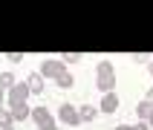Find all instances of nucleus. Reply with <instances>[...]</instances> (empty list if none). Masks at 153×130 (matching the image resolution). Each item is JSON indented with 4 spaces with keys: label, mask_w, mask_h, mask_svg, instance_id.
<instances>
[{
    "label": "nucleus",
    "mask_w": 153,
    "mask_h": 130,
    "mask_svg": "<svg viewBox=\"0 0 153 130\" xmlns=\"http://www.w3.org/2000/svg\"><path fill=\"white\" fill-rule=\"evenodd\" d=\"M147 124H153V113H150V119H147Z\"/></svg>",
    "instance_id": "22"
},
{
    "label": "nucleus",
    "mask_w": 153,
    "mask_h": 130,
    "mask_svg": "<svg viewBox=\"0 0 153 130\" xmlns=\"http://www.w3.org/2000/svg\"><path fill=\"white\" fill-rule=\"evenodd\" d=\"M55 84H58L61 90H72V84H75V78L69 75V72H64L61 78H55Z\"/></svg>",
    "instance_id": "12"
},
{
    "label": "nucleus",
    "mask_w": 153,
    "mask_h": 130,
    "mask_svg": "<svg viewBox=\"0 0 153 130\" xmlns=\"http://www.w3.org/2000/svg\"><path fill=\"white\" fill-rule=\"evenodd\" d=\"M95 87L101 93H113L116 90V67L110 61H98V67H95Z\"/></svg>",
    "instance_id": "1"
},
{
    "label": "nucleus",
    "mask_w": 153,
    "mask_h": 130,
    "mask_svg": "<svg viewBox=\"0 0 153 130\" xmlns=\"http://www.w3.org/2000/svg\"><path fill=\"white\" fill-rule=\"evenodd\" d=\"M58 121H61V124H67V127H75V124H81V119H78V107H72V104H61Z\"/></svg>",
    "instance_id": "5"
},
{
    "label": "nucleus",
    "mask_w": 153,
    "mask_h": 130,
    "mask_svg": "<svg viewBox=\"0 0 153 130\" xmlns=\"http://www.w3.org/2000/svg\"><path fill=\"white\" fill-rule=\"evenodd\" d=\"M116 130H130V124H119V127H116Z\"/></svg>",
    "instance_id": "19"
},
{
    "label": "nucleus",
    "mask_w": 153,
    "mask_h": 130,
    "mask_svg": "<svg viewBox=\"0 0 153 130\" xmlns=\"http://www.w3.org/2000/svg\"><path fill=\"white\" fill-rule=\"evenodd\" d=\"M29 116H32V107H29V104H26V107H17V110H12V119H15V121H26Z\"/></svg>",
    "instance_id": "11"
},
{
    "label": "nucleus",
    "mask_w": 153,
    "mask_h": 130,
    "mask_svg": "<svg viewBox=\"0 0 153 130\" xmlns=\"http://www.w3.org/2000/svg\"><path fill=\"white\" fill-rule=\"evenodd\" d=\"M55 130H58V127H55Z\"/></svg>",
    "instance_id": "24"
},
{
    "label": "nucleus",
    "mask_w": 153,
    "mask_h": 130,
    "mask_svg": "<svg viewBox=\"0 0 153 130\" xmlns=\"http://www.w3.org/2000/svg\"><path fill=\"white\" fill-rule=\"evenodd\" d=\"M29 90H26L23 81H17L12 90H6V101H9V110H17V107H26V98H29Z\"/></svg>",
    "instance_id": "2"
},
{
    "label": "nucleus",
    "mask_w": 153,
    "mask_h": 130,
    "mask_svg": "<svg viewBox=\"0 0 153 130\" xmlns=\"http://www.w3.org/2000/svg\"><path fill=\"white\" fill-rule=\"evenodd\" d=\"M98 110H101V113H116V110H119V95H116V90L101 95V104H98Z\"/></svg>",
    "instance_id": "7"
},
{
    "label": "nucleus",
    "mask_w": 153,
    "mask_h": 130,
    "mask_svg": "<svg viewBox=\"0 0 153 130\" xmlns=\"http://www.w3.org/2000/svg\"><path fill=\"white\" fill-rule=\"evenodd\" d=\"M23 84H26V90H29L32 95H41L43 93V75H41V72H29Z\"/></svg>",
    "instance_id": "6"
},
{
    "label": "nucleus",
    "mask_w": 153,
    "mask_h": 130,
    "mask_svg": "<svg viewBox=\"0 0 153 130\" xmlns=\"http://www.w3.org/2000/svg\"><path fill=\"white\" fill-rule=\"evenodd\" d=\"M67 72V64L61 58H43V64H41V75L43 78H61Z\"/></svg>",
    "instance_id": "4"
},
{
    "label": "nucleus",
    "mask_w": 153,
    "mask_h": 130,
    "mask_svg": "<svg viewBox=\"0 0 153 130\" xmlns=\"http://www.w3.org/2000/svg\"><path fill=\"white\" fill-rule=\"evenodd\" d=\"M3 98H6V93H3V90H0V104H3ZM0 110H3V107H0Z\"/></svg>",
    "instance_id": "21"
},
{
    "label": "nucleus",
    "mask_w": 153,
    "mask_h": 130,
    "mask_svg": "<svg viewBox=\"0 0 153 130\" xmlns=\"http://www.w3.org/2000/svg\"><path fill=\"white\" fill-rule=\"evenodd\" d=\"M95 116H98V107H93V104H84V107H78V119H81V121H93Z\"/></svg>",
    "instance_id": "8"
},
{
    "label": "nucleus",
    "mask_w": 153,
    "mask_h": 130,
    "mask_svg": "<svg viewBox=\"0 0 153 130\" xmlns=\"http://www.w3.org/2000/svg\"><path fill=\"white\" fill-rule=\"evenodd\" d=\"M130 130H150L147 121H136V124H130Z\"/></svg>",
    "instance_id": "16"
},
{
    "label": "nucleus",
    "mask_w": 153,
    "mask_h": 130,
    "mask_svg": "<svg viewBox=\"0 0 153 130\" xmlns=\"http://www.w3.org/2000/svg\"><path fill=\"white\" fill-rule=\"evenodd\" d=\"M15 124V119H12V110H0V130H6Z\"/></svg>",
    "instance_id": "13"
},
{
    "label": "nucleus",
    "mask_w": 153,
    "mask_h": 130,
    "mask_svg": "<svg viewBox=\"0 0 153 130\" xmlns=\"http://www.w3.org/2000/svg\"><path fill=\"white\" fill-rule=\"evenodd\" d=\"M23 58V55H20V52H9V61H12V64H17V61Z\"/></svg>",
    "instance_id": "17"
},
{
    "label": "nucleus",
    "mask_w": 153,
    "mask_h": 130,
    "mask_svg": "<svg viewBox=\"0 0 153 130\" xmlns=\"http://www.w3.org/2000/svg\"><path fill=\"white\" fill-rule=\"evenodd\" d=\"M145 101H150V107H153V87L147 90V95H145Z\"/></svg>",
    "instance_id": "18"
},
{
    "label": "nucleus",
    "mask_w": 153,
    "mask_h": 130,
    "mask_svg": "<svg viewBox=\"0 0 153 130\" xmlns=\"http://www.w3.org/2000/svg\"><path fill=\"white\" fill-rule=\"evenodd\" d=\"M6 130H15V127H6Z\"/></svg>",
    "instance_id": "23"
},
{
    "label": "nucleus",
    "mask_w": 153,
    "mask_h": 130,
    "mask_svg": "<svg viewBox=\"0 0 153 130\" xmlns=\"http://www.w3.org/2000/svg\"><path fill=\"white\" fill-rule=\"evenodd\" d=\"M64 64H78V61H81V55H78V52H64Z\"/></svg>",
    "instance_id": "14"
},
{
    "label": "nucleus",
    "mask_w": 153,
    "mask_h": 130,
    "mask_svg": "<svg viewBox=\"0 0 153 130\" xmlns=\"http://www.w3.org/2000/svg\"><path fill=\"white\" fill-rule=\"evenodd\" d=\"M133 61H136V64H150V58H147L145 52H136V55H133Z\"/></svg>",
    "instance_id": "15"
},
{
    "label": "nucleus",
    "mask_w": 153,
    "mask_h": 130,
    "mask_svg": "<svg viewBox=\"0 0 153 130\" xmlns=\"http://www.w3.org/2000/svg\"><path fill=\"white\" fill-rule=\"evenodd\" d=\"M147 72H150V78H153V61H150V64H147Z\"/></svg>",
    "instance_id": "20"
},
{
    "label": "nucleus",
    "mask_w": 153,
    "mask_h": 130,
    "mask_svg": "<svg viewBox=\"0 0 153 130\" xmlns=\"http://www.w3.org/2000/svg\"><path fill=\"white\" fill-rule=\"evenodd\" d=\"M15 84H17L15 72H0V90H3V93H6V90H12Z\"/></svg>",
    "instance_id": "10"
},
{
    "label": "nucleus",
    "mask_w": 153,
    "mask_h": 130,
    "mask_svg": "<svg viewBox=\"0 0 153 130\" xmlns=\"http://www.w3.org/2000/svg\"><path fill=\"white\" fill-rule=\"evenodd\" d=\"M150 113H153L150 101H145V98H142V101L136 104V116H139V121H147V119H150Z\"/></svg>",
    "instance_id": "9"
},
{
    "label": "nucleus",
    "mask_w": 153,
    "mask_h": 130,
    "mask_svg": "<svg viewBox=\"0 0 153 130\" xmlns=\"http://www.w3.org/2000/svg\"><path fill=\"white\" fill-rule=\"evenodd\" d=\"M29 119L38 124V130H55L58 124H55V116H52L46 107H32V116Z\"/></svg>",
    "instance_id": "3"
}]
</instances>
